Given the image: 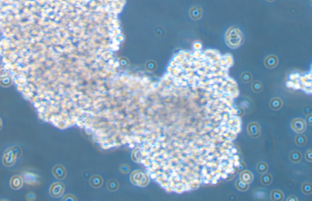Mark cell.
<instances>
[{
	"label": "cell",
	"instance_id": "obj_23",
	"mask_svg": "<svg viewBox=\"0 0 312 201\" xmlns=\"http://www.w3.org/2000/svg\"><path fill=\"white\" fill-rule=\"evenodd\" d=\"M306 160H307V161H309V162H312V150H309L308 152H307V153H306Z\"/></svg>",
	"mask_w": 312,
	"mask_h": 201
},
{
	"label": "cell",
	"instance_id": "obj_27",
	"mask_svg": "<svg viewBox=\"0 0 312 201\" xmlns=\"http://www.w3.org/2000/svg\"><path fill=\"white\" fill-rule=\"evenodd\" d=\"M287 200H288V201H297V199L295 196H290V197H289V198L287 199Z\"/></svg>",
	"mask_w": 312,
	"mask_h": 201
},
{
	"label": "cell",
	"instance_id": "obj_21",
	"mask_svg": "<svg viewBox=\"0 0 312 201\" xmlns=\"http://www.w3.org/2000/svg\"><path fill=\"white\" fill-rule=\"evenodd\" d=\"M120 170H121V171L123 173H128L129 171V168L128 165H122L121 167H120Z\"/></svg>",
	"mask_w": 312,
	"mask_h": 201
},
{
	"label": "cell",
	"instance_id": "obj_18",
	"mask_svg": "<svg viewBox=\"0 0 312 201\" xmlns=\"http://www.w3.org/2000/svg\"><path fill=\"white\" fill-rule=\"evenodd\" d=\"M146 69L150 71H153L154 70H155L156 68V63L153 61H150V62H148L146 63Z\"/></svg>",
	"mask_w": 312,
	"mask_h": 201
},
{
	"label": "cell",
	"instance_id": "obj_20",
	"mask_svg": "<svg viewBox=\"0 0 312 201\" xmlns=\"http://www.w3.org/2000/svg\"><path fill=\"white\" fill-rule=\"evenodd\" d=\"M241 79L243 81L248 82L251 80V76L249 73H245L241 76Z\"/></svg>",
	"mask_w": 312,
	"mask_h": 201
},
{
	"label": "cell",
	"instance_id": "obj_12",
	"mask_svg": "<svg viewBox=\"0 0 312 201\" xmlns=\"http://www.w3.org/2000/svg\"><path fill=\"white\" fill-rule=\"evenodd\" d=\"M306 142H307V138L304 135L299 134L295 137V143L298 146H302L306 145Z\"/></svg>",
	"mask_w": 312,
	"mask_h": 201
},
{
	"label": "cell",
	"instance_id": "obj_2",
	"mask_svg": "<svg viewBox=\"0 0 312 201\" xmlns=\"http://www.w3.org/2000/svg\"><path fill=\"white\" fill-rule=\"evenodd\" d=\"M64 191V185L61 182H56L51 185L50 188V194L53 198H58L63 195Z\"/></svg>",
	"mask_w": 312,
	"mask_h": 201
},
{
	"label": "cell",
	"instance_id": "obj_9",
	"mask_svg": "<svg viewBox=\"0 0 312 201\" xmlns=\"http://www.w3.org/2000/svg\"><path fill=\"white\" fill-rule=\"evenodd\" d=\"M301 159H302V154L299 151L295 150V151H292L290 153V159L292 162H294V163L299 162L301 161Z\"/></svg>",
	"mask_w": 312,
	"mask_h": 201
},
{
	"label": "cell",
	"instance_id": "obj_5",
	"mask_svg": "<svg viewBox=\"0 0 312 201\" xmlns=\"http://www.w3.org/2000/svg\"><path fill=\"white\" fill-rule=\"evenodd\" d=\"M53 173L55 178L61 180L65 178L66 176V171L64 167L62 165H56L53 169Z\"/></svg>",
	"mask_w": 312,
	"mask_h": 201
},
{
	"label": "cell",
	"instance_id": "obj_14",
	"mask_svg": "<svg viewBox=\"0 0 312 201\" xmlns=\"http://www.w3.org/2000/svg\"><path fill=\"white\" fill-rule=\"evenodd\" d=\"M268 169L267 164L265 162H260L257 165V170L259 173H265Z\"/></svg>",
	"mask_w": 312,
	"mask_h": 201
},
{
	"label": "cell",
	"instance_id": "obj_17",
	"mask_svg": "<svg viewBox=\"0 0 312 201\" xmlns=\"http://www.w3.org/2000/svg\"><path fill=\"white\" fill-rule=\"evenodd\" d=\"M302 192L306 195L311 194L312 192V184L309 183H305L302 186Z\"/></svg>",
	"mask_w": 312,
	"mask_h": 201
},
{
	"label": "cell",
	"instance_id": "obj_19",
	"mask_svg": "<svg viewBox=\"0 0 312 201\" xmlns=\"http://www.w3.org/2000/svg\"><path fill=\"white\" fill-rule=\"evenodd\" d=\"M253 89L255 91H260L262 89V84L260 83V82L256 81L254 82L253 84Z\"/></svg>",
	"mask_w": 312,
	"mask_h": 201
},
{
	"label": "cell",
	"instance_id": "obj_3",
	"mask_svg": "<svg viewBox=\"0 0 312 201\" xmlns=\"http://www.w3.org/2000/svg\"><path fill=\"white\" fill-rule=\"evenodd\" d=\"M292 127L295 132L297 133H302L306 131L307 125L306 122L302 119H296L292 122Z\"/></svg>",
	"mask_w": 312,
	"mask_h": 201
},
{
	"label": "cell",
	"instance_id": "obj_1",
	"mask_svg": "<svg viewBox=\"0 0 312 201\" xmlns=\"http://www.w3.org/2000/svg\"><path fill=\"white\" fill-rule=\"evenodd\" d=\"M17 151L15 148L7 149L4 154L2 158L3 164L7 166H11L14 164L17 156Z\"/></svg>",
	"mask_w": 312,
	"mask_h": 201
},
{
	"label": "cell",
	"instance_id": "obj_4",
	"mask_svg": "<svg viewBox=\"0 0 312 201\" xmlns=\"http://www.w3.org/2000/svg\"><path fill=\"white\" fill-rule=\"evenodd\" d=\"M248 131L249 135L253 137H258L260 135V125L256 122H252L248 125Z\"/></svg>",
	"mask_w": 312,
	"mask_h": 201
},
{
	"label": "cell",
	"instance_id": "obj_25",
	"mask_svg": "<svg viewBox=\"0 0 312 201\" xmlns=\"http://www.w3.org/2000/svg\"><path fill=\"white\" fill-rule=\"evenodd\" d=\"M312 114H308L307 116V118H306V121H307V123L310 125H312Z\"/></svg>",
	"mask_w": 312,
	"mask_h": 201
},
{
	"label": "cell",
	"instance_id": "obj_10",
	"mask_svg": "<svg viewBox=\"0 0 312 201\" xmlns=\"http://www.w3.org/2000/svg\"><path fill=\"white\" fill-rule=\"evenodd\" d=\"M271 198L273 201H281L284 198V195L280 191L274 190L271 191Z\"/></svg>",
	"mask_w": 312,
	"mask_h": 201
},
{
	"label": "cell",
	"instance_id": "obj_7",
	"mask_svg": "<svg viewBox=\"0 0 312 201\" xmlns=\"http://www.w3.org/2000/svg\"><path fill=\"white\" fill-rule=\"evenodd\" d=\"M90 182L91 185L94 188H99L102 185L103 181L101 176L95 175L92 177Z\"/></svg>",
	"mask_w": 312,
	"mask_h": 201
},
{
	"label": "cell",
	"instance_id": "obj_15",
	"mask_svg": "<svg viewBox=\"0 0 312 201\" xmlns=\"http://www.w3.org/2000/svg\"><path fill=\"white\" fill-rule=\"evenodd\" d=\"M107 187L109 191H114L118 188V183L115 180H110L107 182Z\"/></svg>",
	"mask_w": 312,
	"mask_h": 201
},
{
	"label": "cell",
	"instance_id": "obj_22",
	"mask_svg": "<svg viewBox=\"0 0 312 201\" xmlns=\"http://www.w3.org/2000/svg\"><path fill=\"white\" fill-rule=\"evenodd\" d=\"M26 199L28 201H34L36 199V196L32 193H29L26 196Z\"/></svg>",
	"mask_w": 312,
	"mask_h": 201
},
{
	"label": "cell",
	"instance_id": "obj_16",
	"mask_svg": "<svg viewBox=\"0 0 312 201\" xmlns=\"http://www.w3.org/2000/svg\"><path fill=\"white\" fill-rule=\"evenodd\" d=\"M270 106L274 110L279 109L282 106V101L279 99H274L271 101Z\"/></svg>",
	"mask_w": 312,
	"mask_h": 201
},
{
	"label": "cell",
	"instance_id": "obj_8",
	"mask_svg": "<svg viewBox=\"0 0 312 201\" xmlns=\"http://www.w3.org/2000/svg\"><path fill=\"white\" fill-rule=\"evenodd\" d=\"M252 179L253 175L248 171H244L240 174V180L246 183H249L250 182H251Z\"/></svg>",
	"mask_w": 312,
	"mask_h": 201
},
{
	"label": "cell",
	"instance_id": "obj_28",
	"mask_svg": "<svg viewBox=\"0 0 312 201\" xmlns=\"http://www.w3.org/2000/svg\"><path fill=\"white\" fill-rule=\"evenodd\" d=\"M2 128V121H1V120L0 119V129Z\"/></svg>",
	"mask_w": 312,
	"mask_h": 201
},
{
	"label": "cell",
	"instance_id": "obj_13",
	"mask_svg": "<svg viewBox=\"0 0 312 201\" xmlns=\"http://www.w3.org/2000/svg\"><path fill=\"white\" fill-rule=\"evenodd\" d=\"M272 180H273L272 176L270 174L263 173V174L261 177V182L262 183V184L265 185H270L271 183L272 182Z\"/></svg>",
	"mask_w": 312,
	"mask_h": 201
},
{
	"label": "cell",
	"instance_id": "obj_24",
	"mask_svg": "<svg viewBox=\"0 0 312 201\" xmlns=\"http://www.w3.org/2000/svg\"><path fill=\"white\" fill-rule=\"evenodd\" d=\"M76 199L72 195H67L64 197V198L63 199V201H75L76 200Z\"/></svg>",
	"mask_w": 312,
	"mask_h": 201
},
{
	"label": "cell",
	"instance_id": "obj_26",
	"mask_svg": "<svg viewBox=\"0 0 312 201\" xmlns=\"http://www.w3.org/2000/svg\"><path fill=\"white\" fill-rule=\"evenodd\" d=\"M199 14V11H198V10H197V9H195V10H193L192 11V16H195V17H197Z\"/></svg>",
	"mask_w": 312,
	"mask_h": 201
},
{
	"label": "cell",
	"instance_id": "obj_6",
	"mask_svg": "<svg viewBox=\"0 0 312 201\" xmlns=\"http://www.w3.org/2000/svg\"><path fill=\"white\" fill-rule=\"evenodd\" d=\"M23 185L22 178L18 175L14 176L10 180V186L13 190H19Z\"/></svg>",
	"mask_w": 312,
	"mask_h": 201
},
{
	"label": "cell",
	"instance_id": "obj_11",
	"mask_svg": "<svg viewBox=\"0 0 312 201\" xmlns=\"http://www.w3.org/2000/svg\"><path fill=\"white\" fill-rule=\"evenodd\" d=\"M235 186L240 191H246L249 188L248 183H246L241 180H237L235 182Z\"/></svg>",
	"mask_w": 312,
	"mask_h": 201
}]
</instances>
